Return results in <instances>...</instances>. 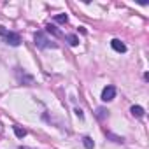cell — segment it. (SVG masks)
<instances>
[{"instance_id": "cell-1", "label": "cell", "mask_w": 149, "mask_h": 149, "mask_svg": "<svg viewBox=\"0 0 149 149\" xmlns=\"http://www.w3.org/2000/svg\"><path fill=\"white\" fill-rule=\"evenodd\" d=\"M0 35L4 37V42L9 44V46H19L21 44V37L14 32H7L2 25H0Z\"/></svg>"}, {"instance_id": "cell-2", "label": "cell", "mask_w": 149, "mask_h": 149, "mask_svg": "<svg viewBox=\"0 0 149 149\" xmlns=\"http://www.w3.org/2000/svg\"><path fill=\"white\" fill-rule=\"evenodd\" d=\"M35 46L40 47V49H47V47H56V44H53L44 32H37L35 33Z\"/></svg>"}, {"instance_id": "cell-3", "label": "cell", "mask_w": 149, "mask_h": 149, "mask_svg": "<svg viewBox=\"0 0 149 149\" xmlns=\"http://www.w3.org/2000/svg\"><path fill=\"white\" fill-rule=\"evenodd\" d=\"M114 97H116V88L114 86H105L104 91H102V100L111 102V100H114Z\"/></svg>"}, {"instance_id": "cell-4", "label": "cell", "mask_w": 149, "mask_h": 149, "mask_svg": "<svg viewBox=\"0 0 149 149\" xmlns=\"http://www.w3.org/2000/svg\"><path fill=\"white\" fill-rule=\"evenodd\" d=\"M111 46H112V49L118 51V53H125V51H126V46H125L119 39H114V40L111 42Z\"/></svg>"}, {"instance_id": "cell-5", "label": "cell", "mask_w": 149, "mask_h": 149, "mask_svg": "<svg viewBox=\"0 0 149 149\" xmlns=\"http://www.w3.org/2000/svg\"><path fill=\"white\" fill-rule=\"evenodd\" d=\"M130 111H132V114H133L135 118H142V116H144V109H142L140 105H133Z\"/></svg>"}, {"instance_id": "cell-6", "label": "cell", "mask_w": 149, "mask_h": 149, "mask_svg": "<svg viewBox=\"0 0 149 149\" xmlns=\"http://www.w3.org/2000/svg\"><path fill=\"white\" fill-rule=\"evenodd\" d=\"M46 32H47V33H53V35H56V37H61V33H60V32L56 30V26H53V25H47V26H46Z\"/></svg>"}, {"instance_id": "cell-7", "label": "cell", "mask_w": 149, "mask_h": 149, "mask_svg": "<svg viewBox=\"0 0 149 149\" xmlns=\"http://www.w3.org/2000/svg\"><path fill=\"white\" fill-rule=\"evenodd\" d=\"M14 133H16V137L23 139V137L26 135V130H25V128H21V126H14Z\"/></svg>"}, {"instance_id": "cell-8", "label": "cell", "mask_w": 149, "mask_h": 149, "mask_svg": "<svg viewBox=\"0 0 149 149\" xmlns=\"http://www.w3.org/2000/svg\"><path fill=\"white\" fill-rule=\"evenodd\" d=\"M83 144H84L86 149H93V146H95V142H93L90 137H84V139H83Z\"/></svg>"}, {"instance_id": "cell-9", "label": "cell", "mask_w": 149, "mask_h": 149, "mask_svg": "<svg viewBox=\"0 0 149 149\" xmlns=\"http://www.w3.org/2000/svg\"><path fill=\"white\" fill-rule=\"evenodd\" d=\"M67 40L70 42V46H77L79 44V39L76 35H67Z\"/></svg>"}, {"instance_id": "cell-10", "label": "cell", "mask_w": 149, "mask_h": 149, "mask_svg": "<svg viewBox=\"0 0 149 149\" xmlns=\"http://www.w3.org/2000/svg\"><path fill=\"white\" fill-rule=\"evenodd\" d=\"M54 19H56L58 23H67V21H68V16H67V14H58V16H54Z\"/></svg>"}, {"instance_id": "cell-11", "label": "cell", "mask_w": 149, "mask_h": 149, "mask_svg": "<svg viewBox=\"0 0 149 149\" xmlns=\"http://www.w3.org/2000/svg\"><path fill=\"white\" fill-rule=\"evenodd\" d=\"M76 116H77V118H81V119H83V111H81V109H76Z\"/></svg>"}, {"instance_id": "cell-12", "label": "cell", "mask_w": 149, "mask_h": 149, "mask_svg": "<svg viewBox=\"0 0 149 149\" xmlns=\"http://www.w3.org/2000/svg\"><path fill=\"white\" fill-rule=\"evenodd\" d=\"M104 112H105V111H104V109H98V118H100V119H104V116H105V114H104Z\"/></svg>"}]
</instances>
